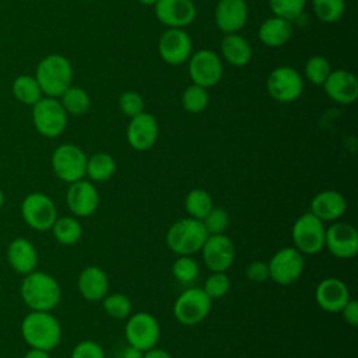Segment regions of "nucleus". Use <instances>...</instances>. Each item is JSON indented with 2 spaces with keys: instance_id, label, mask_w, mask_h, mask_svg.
Here are the masks:
<instances>
[{
  "instance_id": "39448f33",
  "label": "nucleus",
  "mask_w": 358,
  "mask_h": 358,
  "mask_svg": "<svg viewBox=\"0 0 358 358\" xmlns=\"http://www.w3.org/2000/svg\"><path fill=\"white\" fill-rule=\"evenodd\" d=\"M32 122L39 134L55 138L60 136L67 126V112L57 98L42 96L32 105Z\"/></svg>"
},
{
  "instance_id": "a878e982",
  "label": "nucleus",
  "mask_w": 358,
  "mask_h": 358,
  "mask_svg": "<svg viewBox=\"0 0 358 358\" xmlns=\"http://www.w3.org/2000/svg\"><path fill=\"white\" fill-rule=\"evenodd\" d=\"M291 35H292L291 21L275 17V15L264 20L259 28L260 41L270 48H278L285 45L291 38Z\"/></svg>"
},
{
  "instance_id": "b1692460",
  "label": "nucleus",
  "mask_w": 358,
  "mask_h": 358,
  "mask_svg": "<svg viewBox=\"0 0 358 358\" xmlns=\"http://www.w3.org/2000/svg\"><path fill=\"white\" fill-rule=\"evenodd\" d=\"M7 262L18 274H28L36 268L38 252L35 245L27 238H14L7 248Z\"/></svg>"
},
{
  "instance_id": "9d476101",
  "label": "nucleus",
  "mask_w": 358,
  "mask_h": 358,
  "mask_svg": "<svg viewBox=\"0 0 358 358\" xmlns=\"http://www.w3.org/2000/svg\"><path fill=\"white\" fill-rule=\"evenodd\" d=\"M268 278L280 285L294 284L303 273V255L291 246L278 249L268 260Z\"/></svg>"
},
{
  "instance_id": "473e14b6",
  "label": "nucleus",
  "mask_w": 358,
  "mask_h": 358,
  "mask_svg": "<svg viewBox=\"0 0 358 358\" xmlns=\"http://www.w3.org/2000/svg\"><path fill=\"white\" fill-rule=\"evenodd\" d=\"M102 308L108 316L122 320V319H127L131 315L133 306L127 295L115 292V294H106L102 298Z\"/></svg>"
},
{
  "instance_id": "2eb2a0df",
  "label": "nucleus",
  "mask_w": 358,
  "mask_h": 358,
  "mask_svg": "<svg viewBox=\"0 0 358 358\" xmlns=\"http://www.w3.org/2000/svg\"><path fill=\"white\" fill-rule=\"evenodd\" d=\"M189 59V74L193 84L208 88L221 80L222 63L215 52L201 49L194 55H190Z\"/></svg>"
},
{
  "instance_id": "72a5a7b5",
  "label": "nucleus",
  "mask_w": 358,
  "mask_h": 358,
  "mask_svg": "<svg viewBox=\"0 0 358 358\" xmlns=\"http://www.w3.org/2000/svg\"><path fill=\"white\" fill-rule=\"evenodd\" d=\"M172 274L180 284H192L199 275V264L192 255H180L172 264Z\"/></svg>"
},
{
  "instance_id": "58836bf2",
  "label": "nucleus",
  "mask_w": 358,
  "mask_h": 358,
  "mask_svg": "<svg viewBox=\"0 0 358 358\" xmlns=\"http://www.w3.org/2000/svg\"><path fill=\"white\" fill-rule=\"evenodd\" d=\"M306 0H268V6L275 17L292 21L303 11Z\"/></svg>"
},
{
  "instance_id": "2f4dec72",
  "label": "nucleus",
  "mask_w": 358,
  "mask_h": 358,
  "mask_svg": "<svg viewBox=\"0 0 358 358\" xmlns=\"http://www.w3.org/2000/svg\"><path fill=\"white\" fill-rule=\"evenodd\" d=\"M59 98L64 110L71 115H83L90 109L91 105L90 95L81 87L70 85Z\"/></svg>"
},
{
  "instance_id": "e433bc0d",
  "label": "nucleus",
  "mask_w": 358,
  "mask_h": 358,
  "mask_svg": "<svg viewBox=\"0 0 358 358\" xmlns=\"http://www.w3.org/2000/svg\"><path fill=\"white\" fill-rule=\"evenodd\" d=\"M229 288H231V280L225 274V271H211V274L206 278L203 285V291L208 295L211 301L227 295Z\"/></svg>"
},
{
  "instance_id": "c03bdc74",
  "label": "nucleus",
  "mask_w": 358,
  "mask_h": 358,
  "mask_svg": "<svg viewBox=\"0 0 358 358\" xmlns=\"http://www.w3.org/2000/svg\"><path fill=\"white\" fill-rule=\"evenodd\" d=\"M341 315L345 323L350 326H357L358 324V302L355 299H348V302L341 308Z\"/></svg>"
},
{
  "instance_id": "ea45409f",
  "label": "nucleus",
  "mask_w": 358,
  "mask_h": 358,
  "mask_svg": "<svg viewBox=\"0 0 358 358\" xmlns=\"http://www.w3.org/2000/svg\"><path fill=\"white\" fill-rule=\"evenodd\" d=\"M203 225L207 229L208 235L214 234H224L229 224L228 213L221 207H213L208 214L203 218Z\"/></svg>"
},
{
  "instance_id": "7c9ffc66",
  "label": "nucleus",
  "mask_w": 358,
  "mask_h": 358,
  "mask_svg": "<svg viewBox=\"0 0 358 358\" xmlns=\"http://www.w3.org/2000/svg\"><path fill=\"white\" fill-rule=\"evenodd\" d=\"M214 207L211 194L200 187L192 189L185 197V210L189 217L203 221V218L208 214V211Z\"/></svg>"
},
{
  "instance_id": "49530a36",
  "label": "nucleus",
  "mask_w": 358,
  "mask_h": 358,
  "mask_svg": "<svg viewBox=\"0 0 358 358\" xmlns=\"http://www.w3.org/2000/svg\"><path fill=\"white\" fill-rule=\"evenodd\" d=\"M143 354H144V351H141V350H138L136 347L127 345L124 348V351L122 352L120 358H143Z\"/></svg>"
},
{
  "instance_id": "f03ea898",
  "label": "nucleus",
  "mask_w": 358,
  "mask_h": 358,
  "mask_svg": "<svg viewBox=\"0 0 358 358\" xmlns=\"http://www.w3.org/2000/svg\"><path fill=\"white\" fill-rule=\"evenodd\" d=\"M21 336L31 348L55 350L62 340V326L52 312L31 310L21 320Z\"/></svg>"
},
{
  "instance_id": "79ce46f5",
  "label": "nucleus",
  "mask_w": 358,
  "mask_h": 358,
  "mask_svg": "<svg viewBox=\"0 0 358 358\" xmlns=\"http://www.w3.org/2000/svg\"><path fill=\"white\" fill-rule=\"evenodd\" d=\"M70 358H105V352L96 341L83 340L74 345Z\"/></svg>"
},
{
  "instance_id": "f704fd0d",
  "label": "nucleus",
  "mask_w": 358,
  "mask_h": 358,
  "mask_svg": "<svg viewBox=\"0 0 358 358\" xmlns=\"http://www.w3.org/2000/svg\"><path fill=\"white\" fill-rule=\"evenodd\" d=\"M208 103V92L204 87L192 84L189 85L182 95V105L190 113L203 112Z\"/></svg>"
},
{
  "instance_id": "dca6fc26",
  "label": "nucleus",
  "mask_w": 358,
  "mask_h": 358,
  "mask_svg": "<svg viewBox=\"0 0 358 358\" xmlns=\"http://www.w3.org/2000/svg\"><path fill=\"white\" fill-rule=\"evenodd\" d=\"M66 203L74 217H90L99 206V193L90 180H76L66 192Z\"/></svg>"
},
{
  "instance_id": "bb28decb",
  "label": "nucleus",
  "mask_w": 358,
  "mask_h": 358,
  "mask_svg": "<svg viewBox=\"0 0 358 358\" xmlns=\"http://www.w3.org/2000/svg\"><path fill=\"white\" fill-rule=\"evenodd\" d=\"M221 53L224 59L234 66H245L252 57L249 42L238 34H227L221 42Z\"/></svg>"
},
{
  "instance_id": "3c124183",
  "label": "nucleus",
  "mask_w": 358,
  "mask_h": 358,
  "mask_svg": "<svg viewBox=\"0 0 358 358\" xmlns=\"http://www.w3.org/2000/svg\"><path fill=\"white\" fill-rule=\"evenodd\" d=\"M112 358H120V357H112Z\"/></svg>"
},
{
  "instance_id": "6e6552de",
  "label": "nucleus",
  "mask_w": 358,
  "mask_h": 358,
  "mask_svg": "<svg viewBox=\"0 0 358 358\" xmlns=\"http://www.w3.org/2000/svg\"><path fill=\"white\" fill-rule=\"evenodd\" d=\"M87 158L78 145L66 143L55 148L50 157V165L60 180L73 183L85 176Z\"/></svg>"
},
{
  "instance_id": "9b49d317",
  "label": "nucleus",
  "mask_w": 358,
  "mask_h": 358,
  "mask_svg": "<svg viewBox=\"0 0 358 358\" xmlns=\"http://www.w3.org/2000/svg\"><path fill=\"white\" fill-rule=\"evenodd\" d=\"M161 329L154 315L148 312H137L127 317L124 326V336L129 345L141 351H147L157 345Z\"/></svg>"
},
{
  "instance_id": "4468645a",
  "label": "nucleus",
  "mask_w": 358,
  "mask_h": 358,
  "mask_svg": "<svg viewBox=\"0 0 358 358\" xmlns=\"http://www.w3.org/2000/svg\"><path fill=\"white\" fill-rule=\"evenodd\" d=\"M200 252L210 271H227L235 260V245L225 234L208 235Z\"/></svg>"
},
{
  "instance_id": "f3484780",
  "label": "nucleus",
  "mask_w": 358,
  "mask_h": 358,
  "mask_svg": "<svg viewBox=\"0 0 358 358\" xmlns=\"http://www.w3.org/2000/svg\"><path fill=\"white\" fill-rule=\"evenodd\" d=\"M158 52L168 64H182L192 55V39L182 28H169L159 38Z\"/></svg>"
},
{
  "instance_id": "6ab92c4d",
  "label": "nucleus",
  "mask_w": 358,
  "mask_h": 358,
  "mask_svg": "<svg viewBox=\"0 0 358 358\" xmlns=\"http://www.w3.org/2000/svg\"><path fill=\"white\" fill-rule=\"evenodd\" d=\"M127 143L136 151L150 150L158 138V122L147 112H143L130 119L126 131Z\"/></svg>"
},
{
  "instance_id": "20e7f679",
  "label": "nucleus",
  "mask_w": 358,
  "mask_h": 358,
  "mask_svg": "<svg viewBox=\"0 0 358 358\" xmlns=\"http://www.w3.org/2000/svg\"><path fill=\"white\" fill-rule=\"evenodd\" d=\"M208 232L203 222L192 217L175 221L166 231V246L178 256L200 252Z\"/></svg>"
},
{
  "instance_id": "f257e3e1",
  "label": "nucleus",
  "mask_w": 358,
  "mask_h": 358,
  "mask_svg": "<svg viewBox=\"0 0 358 358\" xmlns=\"http://www.w3.org/2000/svg\"><path fill=\"white\" fill-rule=\"evenodd\" d=\"M20 294L24 303L31 310L52 312L62 299L59 281L46 271L34 270L24 275Z\"/></svg>"
},
{
  "instance_id": "7ed1b4c3",
  "label": "nucleus",
  "mask_w": 358,
  "mask_h": 358,
  "mask_svg": "<svg viewBox=\"0 0 358 358\" xmlns=\"http://www.w3.org/2000/svg\"><path fill=\"white\" fill-rule=\"evenodd\" d=\"M42 90V94L52 98H59L73 80V67L70 62L57 53L45 56L36 66L34 76Z\"/></svg>"
},
{
  "instance_id": "4c0bfd02",
  "label": "nucleus",
  "mask_w": 358,
  "mask_h": 358,
  "mask_svg": "<svg viewBox=\"0 0 358 358\" xmlns=\"http://www.w3.org/2000/svg\"><path fill=\"white\" fill-rule=\"evenodd\" d=\"M330 71H331L330 63L327 62V59H324L323 56H319V55L309 57L305 64L306 78L316 85H323V83L329 77Z\"/></svg>"
},
{
  "instance_id": "a19ab883",
  "label": "nucleus",
  "mask_w": 358,
  "mask_h": 358,
  "mask_svg": "<svg viewBox=\"0 0 358 358\" xmlns=\"http://www.w3.org/2000/svg\"><path fill=\"white\" fill-rule=\"evenodd\" d=\"M120 110L129 117H134L144 112V99L138 92L126 91L119 98Z\"/></svg>"
},
{
  "instance_id": "393cba45",
  "label": "nucleus",
  "mask_w": 358,
  "mask_h": 358,
  "mask_svg": "<svg viewBox=\"0 0 358 358\" xmlns=\"http://www.w3.org/2000/svg\"><path fill=\"white\" fill-rule=\"evenodd\" d=\"M77 288L81 296L87 301L96 302L108 294L109 280L106 273L98 266H88L83 268L77 280Z\"/></svg>"
},
{
  "instance_id": "37998d69",
  "label": "nucleus",
  "mask_w": 358,
  "mask_h": 358,
  "mask_svg": "<svg viewBox=\"0 0 358 358\" xmlns=\"http://www.w3.org/2000/svg\"><path fill=\"white\" fill-rule=\"evenodd\" d=\"M245 277L252 282H263L268 278V264L263 260H253L245 268Z\"/></svg>"
},
{
  "instance_id": "a18cd8bd",
  "label": "nucleus",
  "mask_w": 358,
  "mask_h": 358,
  "mask_svg": "<svg viewBox=\"0 0 358 358\" xmlns=\"http://www.w3.org/2000/svg\"><path fill=\"white\" fill-rule=\"evenodd\" d=\"M143 358H173V357L166 350H164V348L152 347V348L144 351Z\"/></svg>"
},
{
  "instance_id": "5701e85b",
  "label": "nucleus",
  "mask_w": 358,
  "mask_h": 358,
  "mask_svg": "<svg viewBox=\"0 0 358 358\" xmlns=\"http://www.w3.org/2000/svg\"><path fill=\"white\" fill-rule=\"evenodd\" d=\"M347 210L345 197L337 190H322L310 200V213L320 221H337Z\"/></svg>"
},
{
  "instance_id": "412c9836",
  "label": "nucleus",
  "mask_w": 358,
  "mask_h": 358,
  "mask_svg": "<svg viewBox=\"0 0 358 358\" xmlns=\"http://www.w3.org/2000/svg\"><path fill=\"white\" fill-rule=\"evenodd\" d=\"M323 87L333 101L343 105L352 103L358 96V80L347 70L330 71Z\"/></svg>"
},
{
  "instance_id": "09e8293b",
  "label": "nucleus",
  "mask_w": 358,
  "mask_h": 358,
  "mask_svg": "<svg viewBox=\"0 0 358 358\" xmlns=\"http://www.w3.org/2000/svg\"><path fill=\"white\" fill-rule=\"evenodd\" d=\"M141 4H145V6H154L158 0H138Z\"/></svg>"
},
{
  "instance_id": "c756f323",
  "label": "nucleus",
  "mask_w": 358,
  "mask_h": 358,
  "mask_svg": "<svg viewBox=\"0 0 358 358\" xmlns=\"http://www.w3.org/2000/svg\"><path fill=\"white\" fill-rule=\"evenodd\" d=\"M13 95L17 101L24 105H35L42 98V90L34 76L21 74L18 76L11 85Z\"/></svg>"
},
{
  "instance_id": "f8f14e48",
  "label": "nucleus",
  "mask_w": 358,
  "mask_h": 358,
  "mask_svg": "<svg viewBox=\"0 0 358 358\" xmlns=\"http://www.w3.org/2000/svg\"><path fill=\"white\" fill-rule=\"evenodd\" d=\"M266 85L270 96L282 103L298 99L303 91V81L301 74L289 66L274 69L268 74Z\"/></svg>"
},
{
  "instance_id": "c9c22d12",
  "label": "nucleus",
  "mask_w": 358,
  "mask_h": 358,
  "mask_svg": "<svg viewBox=\"0 0 358 358\" xmlns=\"http://www.w3.org/2000/svg\"><path fill=\"white\" fill-rule=\"evenodd\" d=\"M345 8L344 0H313L316 17L323 22H336Z\"/></svg>"
},
{
  "instance_id": "a211bd4d",
  "label": "nucleus",
  "mask_w": 358,
  "mask_h": 358,
  "mask_svg": "<svg viewBox=\"0 0 358 358\" xmlns=\"http://www.w3.org/2000/svg\"><path fill=\"white\" fill-rule=\"evenodd\" d=\"M350 298L351 296L347 284L336 277L323 278L319 281L315 289V299L317 306L330 313L340 312Z\"/></svg>"
},
{
  "instance_id": "aec40b11",
  "label": "nucleus",
  "mask_w": 358,
  "mask_h": 358,
  "mask_svg": "<svg viewBox=\"0 0 358 358\" xmlns=\"http://www.w3.org/2000/svg\"><path fill=\"white\" fill-rule=\"evenodd\" d=\"M154 6L157 18L169 28H183L196 17L192 0H158Z\"/></svg>"
},
{
  "instance_id": "ddd939ff",
  "label": "nucleus",
  "mask_w": 358,
  "mask_h": 358,
  "mask_svg": "<svg viewBox=\"0 0 358 358\" xmlns=\"http://www.w3.org/2000/svg\"><path fill=\"white\" fill-rule=\"evenodd\" d=\"M324 246L338 259H351L358 253V231L354 225L336 221L324 232Z\"/></svg>"
},
{
  "instance_id": "c85d7f7f",
  "label": "nucleus",
  "mask_w": 358,
  "mask_h": 358,
  "mask_svg": "<svg viewBox=\"0 0 358 358\" xmlns=\"http://www.w3.org/2000/svg\"><path fill=\"white\" fill-rule=\"evenodd\" d=\"M116 162L108 152H95L87 158L85 175L94 182H105L115 175Z\"/></svg>"
},
{
  "instance_id": "0eeeda50",
  "label": "nucleus",
  "mask_w": 358,
  "mask_h": 358,
  "mask_svg": "<svg viewBox=\"0 0 358 358\" xmlns=\"http://www.w3.org/2000/svg\"><path fill=\"white\" fill-rule=\"evenodd\" d=\"M324 222L310 211L299 215L291 228L295 249L302 255H316L322 252L324 248Z\"/></svg>"
},
{
  "instance_id": "4be33fe9",
  "label": "nucleus",
  "mask_w": 358,
  "mask_h": 358,
  "mask_svg": "<svg viewBox=\"0 0 358 358\" xmlns=\"http://www.w3.org/2000/svg\"><path fill=\"white\" fill-rule=\"evenodd\" d=\"M248 20L245 0H218L215 7V24L225 34H235L243 28Z\"/></svg>"
},
{
  "instance_id": "cd10ccee",
  "label": "nucleus",
  "mask_w": 358,
  "mask_h": 358,
  "mask_svg": "<svg viewBox=\"0 0 358 358\" xmlns=\"http://www.w3.org/2000/svg\"><path fill=\"white\" fill-rule=\"evenodd\" d=\"M55 239L66 246L76 245L83 236V225L73 215L57 217L50 228Z\"/></svg>"
},
{
  "instance_id": "423d86ee",
  "label": "nucleus",
  "mask_w": 358,
  "mask_h": 358,
  "mask_svg": "<svg viewBox=\"0 0 358 358\" xmlns=\"http://www.w3.org/2000/svg\"><path fill=\"white\" fill-rule=\"evenodd\" d=\"M211 299L199 287H189L175 299L173 316L185 326L201 323L211 310Z\"/></svg>"
},
{
  "instance_id": "1a4fd4ad",
  "label": "nucleus",
  "mask_w": 358,
  "mask_h": 358,
  "mask_svg": "<svg viewBox=\"0 0 358 358\" xmlns=\"http://www.w3.org/2000/svg\"><path fill=\"white\" fill-rule=\"evenodd\" d=\"M21 217L24 222L35 231H49L57 218V208L53 200L42 193H28L21 203Z\"/></svg>"
},
{
  "instance_id": "de8ad7c7",
  "label": "nucleus",
  "mask_w": 358,
  "mask_h": 358,
  "mask_svg": "<svg viewBox=\"0 0 358 358\" xmlns=\"http://www.w3.org/2000/svg\"><path fill=\"white\" fill-rule=\"evenodd\" d=\"M24 358H50V354L49 351H43V350H39V348H29Z\"/></svg>"
},
{
  "instance_id": "8fccbe9b",
  "label": "nucleus",
  "mask_w": 358,
  "mask_h": 358,
  "mask_svg": "<svg viewBox=\"0 0 358 358\" xmlns=\"http://www.w3.org/2000/svg\"><path fill=\"white\" fill-rule=\"evenodd\" d=\"M3 204H4V192L0 187V208L3 207Z\"/></svg>"
}]
</instances>
